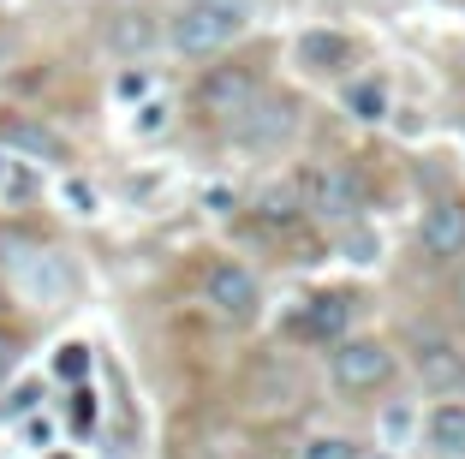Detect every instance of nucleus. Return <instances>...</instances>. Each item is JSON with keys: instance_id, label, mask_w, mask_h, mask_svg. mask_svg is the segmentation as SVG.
<instances>
[{"instance_id": "23", "label": "nucleus", "mask_w": 465, "mask_h": 459, "mask_svg": "<svg viewBox=\"0 0 465 459\" xmlns=\"http://www.w3.org/2000/svg\"><path fill=\"white\" fill-rule=\"evenodd\" d=\"M13 358H18V346H13V334H0V382L13 376Z\"/></svg>"}, {"instance_id": "18", "label": "nucleus", "mask_w": 465, "mask_h": 459, "mask_svg": "<svg viewBox=\"0 0 465 459\" xmlns=\"http://www.w3.org/2000/svg\"><path fill=\"white\" fill-rule=\"evenodd\" d=\"M167 125H173V102L167 95H150V102L132 108V137H162Z\"/></svg>"}, {"instance_id": "21", "label": "nucleus", "mask_w": 465, "mask_h": 459, "mask_svg": "<svg viewBox=\"0 0 465 459\" xmlns=\"http://www.w3.org/2000/svg\"><path fill=\"white\" fill-rule=\"evenodd\" d=\"M60 376H66V382H78L84 376V370H90V346H60Z\"/></svg>"}, {"instance_id": "19", "label": "nucleus", "mask_w": 465, "mask_h": 459, "mask_svg": "<svg viewBox=\"0 0 465 459\" xmlns=\"http://www.w3.org/2000/svg\"><path fill=\"white\" fill-rule=\"evenodd\" d=\"M114 95H120L125 108H137V102H150V95H155V78H150V66H120V78H114Z\"/></svg>"}, {"instance_id": "9", "label": "nucleus", "mask_w": 465, "mask_h": 459, "mask_svg": "<svg viewBox=\"0 0 465 459\" xmlns=\"http://www.w3.org/2000/svg\"><path fill=\"white\" fill-rule=\"evenodd\" d=\"M0 149L6 155H18V162L30 167H66L72 162V144L54 132L48 120H36V114H13V108H0Z\"/></svg>"}, {"instance_id": "8", "label": "nucleus", "mask_w": 465, "mask_h": 459, "mask_svg": "<svg viewBox=\"0 0 465 459\" xmlns=\"http://www.w3.org/2000/svg\"><path fill=\"white\" fill-rule=\"evenodd\" d=\"M262 95V72L257 66H239V60H227V66H209L203 78H197V108L209 114V120H239V114L251 108Z\"/></svg>"}, {"instance_id": "25", "label": "nucleus", "mask_w": 465, "mask_h": 459, "mask_svg": "<svg viewBox=\"0 0 465 459\" xmlns=\"http://www.w3.org/2000/svg\"><path fill=\"white\" fill-rule=\"evenodd\" d=\"M453 298H460V316H465V281H460V286H453Z\"/></svg>"}, {"instance_id": "13", "label": "nucleus", "mask_w": 465, "mask_h": 459, "mask_svg": "<svg viewBox=\"0 0 465 459\" xmlns=\"http://www.w3.org/2000/svg\"><path fill=\"white\" fill-rule=\"evenodd\" d=\"M424 442H430L436 459H465V405L460 400L436 405V412L424 418Z\"/></svg>"}, {"instance_id": "7", "label": "nucleus", "mask_w": 465, "mask_h": 459, "mask_svg": "<svg viewBox=\"0 0 465 459\" xmlns=\"http://www.w3.org/2000/svg\"><path fill=\"white\" fill-rule=\"evenodd\" d=\"M203 304L215 316H227V323H251V316L262 311V281H257V269H245L239 257L209 263V274H203Z\"/></svg>"}, {"instance_id": "1", "label": "nucleus", "mask_w": 465, "mask_h": 459, "mask_svg": "<svg viewBox=\"0 0 465 459\" xmlns=\"http://www.w3.org/2000/svg\"><path fill=\"white\" fill-rule=\"evenodd\" d=\"M245 25H251V0H185L167 25V48L185 60H203L232 48L245 36Z\"/></svg>"}, {"instance_id": "10", "label": "nucleus", "mask_w": 465, "mask_h": 459, "mask_svg": "<svg viewBox=\"0 0 465 459\" xmlns=\"http://www.w3.org/2000/svg\"><path fill=\"white\" fill-rule=\"evenodd\" d=\"M411 370H418L424 388H436V394L465 388V352H460V340H448L441 328H411Z\"/></svg>"}, {"instance_id": "12", "label": "nucleus", "mask_w": 465, "mask_h": 459, "mask_svg": "<svg viewBox=\"0 0 465 459\" xmlns=\"http://www.w3.org/2000/svg\"><path fill=\"white\" fill-rule=\"evenodd\" d=\"M299 66L316 78H341L346 66H358V42L346 30H304L299 36Z\"/></svg>"}, {"instance_id": "24", "label": "nucleus", "mask_w": 465, "mask_h": 459, "mask_svg": "<svg viewBox=\"0 0 465 459\" xmlns=\"http://www.w3.org/2000/svg\"><path fill=\"white\" fill-rule=\"evenodd\" d=\"M370 251H376V239H352V263H376Z\"/></svg>"}, {"instance_id": "11", "label": "nucleus", "mask_w": 465, "mask_h": 459, "mask_svg": "<svg viewBox=\"0 0 465 459\" xmlns=\"http://www.w3.org/2000/svg\"><path fill=\"white\" fill-rule=\"evenodd\" d=\"M418 251H424L430 263H453L465 257V197H441L424 209V221H418Z\"/></svg>"}, {"instance_id": "22", "label": "nucleus", "mask_w": 465, "mask_h": 459, "mask_svg": "<svg viewBox=\"0 0 465 459\" xmlns=\"http://www.w3.org/2000/svg\"><path fill=\"white\" fill-rule=\"evenodd\" d=\"M72 400H78V430H90V424H96V394H72Z\"/></svg>"}, {"instance_id": "15", "label": "nucleus", "mask_w": 465, "mask_h": 459, "mask_svg": "<svg viewBox=\"0 0 465 459\" xmlns=\"http://www.w3.org/2000/svg\"><path fill=\"white\" fill-rule=\"evenodd\" d=\"M108 42L120 48V55H143V48H155V42H167V30H155L150 13H120L108 30Z\"/></svg>"}, {"instance_id": "16", "label": "nucleus", "mask_w": 465, "mask_h": 459, "mask_svg": "<svg viewBox=\"0 0 465 459\" xmlns=\"http://www.w3.org/2000/svg\"><path fill=\"white\" fill-rule=\"evenodd\" d=\"M36 191H42L36 167H30V162H18V155H6V149H0V209H13V203H30Z\"/></svg>"}, {"instance_id": "4", "label": "nucleus", "mask_w": 465, "mask_h": 459, "mask_svg": "<svg viewBox=\"0 0 465 459\" xmlns=\"http://www.w3.org/2000/svg\"><path fill=\"white\" fill-rule=\"evenodd\" d=\"M304 215L316 221H358L364 215V174L352 162H316L299 174Z\"/></svg>"}, {"instance_id": "3", "label": "nucleus", "mask_w": 465, "mask_h": 459, "mask_svg": "<svg viewBox=\"0 0 465 459\" xmlns=\"http://www.w3.org/2000/svg\"><path fill=\"white\" fill-rule=\"evenodd\" d=\"M329 376H334L341 394H376L400 376V358H394V346L376 340V334H346V340L329 346Z\"/></svg>"}, {"instance_id": "2", "label": "nucleus", "mask_w": 465, "mask_h": 459, "mask_svg": "<svg viewBox=\"0 0 465 459\" xmlns=\"http://www.w3.org/2000/svg\"><path fill=\"white\" fill-rule=\"evenodd\" d=\"M6 281L25 304H42V311H66L78 298V269L60 251H42V244H13L6 251Z\"/></svg>"}, {"instance_id": "6", "label": "nucleus", "mask_w": 465, "mask_h": 459, "mask_svg": "<svg viewBox=\"0 0 465 459\" xmlns=\"http://www.w3.org/2000/svg\"><path fill=\"white\" fill-rule=\"evenodd\" d=\"M346 328H352V298L346 293H311L287 311L281 334L292 346H334V340H346Z\"/></svg>"}, {"instance_id": "26", "label": "nucleus", "mask_w": 465, "mask_h": 459, "mask_svg": "<svg viewBox=\"0 0 465 459\" xmlns=\"http://www.w3.org/2000/svg\"><path fill=\"white\" fill-rule=\"evenodd\" d=\"M376 459H388V454H376Z\"/></svg>"}, {"instance_id": "20", "label": "nucleus", "mask_w": 465, "mask_h": 459, "mask_svg": "<svg viewBox=\"0 0 465 459\" xmlns=\"http://www.w3.org/2000/svg\"><path fill=\"white\" fill-rule=\"evenodd\" d=\"M299 459H358V442H346V435H311L299 447Z\"/></svg>"}, {"instance_id": "17", "label": "nucleus", "mask_w": 465, "mask_h": 459, "mask_svg": "<svg viewBox=\"0 0 465 459\" xmlns=\"http://www.w3.org/2000/svg\"><path fill=\"white\" fill-rule=\"evenodd\" d=\"M60 203H66V215H84V221H90L102 209V191L90 185L84 174H72V167H66V174H60Z\"/></svg>"}, {"instance_id": "5", "label": "nucleus", "mask_w": 465, "mask_h": 459, "mask_svg": "<svg viewBox=\"0 0 465 459\" xmlns=\"http://www.w3.org/2000/svg\"><path fill=\"white\" fill-rule=\"evenodd\" d=\"M227 137L251 155H281V149L299 137V102L292 95H269L262 90L239 120H227Z\"/></svg>"}, {"instance_id": "14", "label": "nucleus", "mask_w": 465, "mask_h": 459, "mask_svg": "<svg viewBox=\"0 0 465 459\" xmlns=\"http://www.w3.org/2000/svg\"><path fill=\"white\" fill-rule=\"evenodd\" d=\"M346 114L352 120H364V125H382L388 120V108H394V90H388V78H376V72H364V78H352L346 84Z\"/></svg>"}]
</instances>
